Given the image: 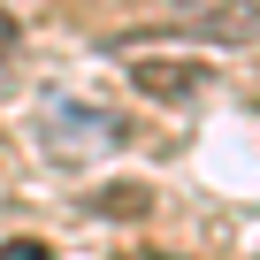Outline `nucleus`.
<instances>
[{
	"instance_id": "f257e3e1",
	"label": "nucleus",
	"mask_w": 260,
	"mask_h": 260,
	"mask_svg": "<svg viewBox=\"0 0 260 260\" xmlns=\"http://www.w3.org/2000/svg\"><path fill=\"white\" fill-rule=\"evenodd\" d=\"M138 39H260V8H245V0H237V8H184L176 23H161V31H122V46H138Z\"/></svg>"
},
{
	"instance_id": "f03ea898",
	"label": "nucleus",
	"mask_w": 260,
	"mask_h": 260,
	"mask_svg": "<svg viewBox=\"0 0 260 260\" xmlns=\"http://www.w3.org/2000/svg\"><path fill=\"white\" fill-rule=\"evenodd\" d=\"M130 92H138V100H161V107H184V100L207 92V69H199V61L146 54V61H130Z\"/></svg>"
},
{
	"instance_id": "7ed1b4c3",
	"label": "nucleus",
	"mask_w": 260,
	"mask_h": 260,
	"mask_svg": "<svg viewBox=\"0 0 260 260\" xmlns=\"http://www.w3.org/2000/svg\"><path fill=\"white\" fill-rule=\"evenodd\" d=\"M146 207H153L146 184H107V191H92V214H146Z\"/></svg>"
},
{
	"instance_id": "20e7f679",
	"label": "nucleus",
	"mask_w": 260,
	"mask_h": 260,
	"mask_svg": "<svg viewBox=\"0 0 260 260\" xmlns=\"http://www.w3.org/2000/svg\"><path fill=\"white\" fill-rule=\"evenodd\" d=\"M0 260H54V245H39V237H8V245H0Z\"/></svg>"
},
{
	"instance_id": "39448f33",
	"label": "nucleus",
	"mask_w": 260,
	"mask_h": 260,
	"mask_svg": "<svg viewBox=\"0 0 260 260\" xmlns=\"http://www.w3.org/2000/svg\"><path fill=\"white\" fill-rule=\"evenodd\" d=\"M8 39H16V23H8V16H0V46H8Z\"/></svg>"
}]
</instances>
